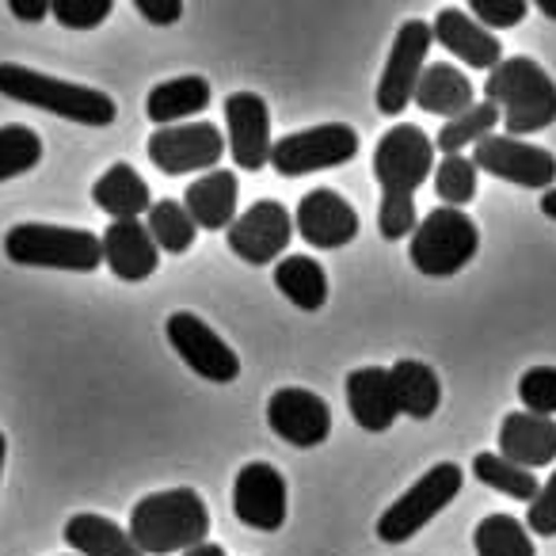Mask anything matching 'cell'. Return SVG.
I'll return each mask as SVG.
<instances>
[{
    "instance_id": "cell-38",
    "label": "cell",
    "mask_w": 556,
    "mask_h": 556,
    "mask_svg": "<svg viewBox=\"0 0 556 556\" xmlns=\"http://www.w3.org/2000/svg\"><path fill=\"white\" fill-rule=\"evenodd\" d=\"M526 522L538 538H556V469L545 484L538 488V495L530 500V510H526Z\"/></svg>"
},
{
    "instance_id": "cell-20",
    "label": "cell",
    "mask_w": 556,
    "mask_h": 556,
    "mask_svg": "<svg viewBox=\"0 0 556 556\" xmlns=\"http://www.w3.org/2000/svg\"><path fill=\"white\" fill-rule=\"evenodd\" d=\"M100 244L103 263L123 282H146L156 270V263H161V252H156L153 237H149V229L141 222H111Z\"/></svg>"
},
{
    "instance_id": "cell-33",
    "label": "cell",
    "mask_w": 556,
    "mask_h": 556,
    "mask_svg": "<svg viewBox=\"0 0 556 556\" xmlns=\"http://www.w3.org/2000/svg\"><path fill=\"white\" fill-rule=\"evenodd\" d=\"M42 161V138L31 126H0V184L31 172Z\"/></svg>"
},
{
    "instance_id": "cell-43",
    "label": "cell",
    "mask_w": 556,
    "mask_h": 556,
    "mask_svg": "<svg viewBox=\"0 0 556 556\" xmlns=\"http://www.w3.org/2000/svg\"><path fill=\"white\" fill-rule=\"evenodd\" d=\"M538 12H541V16H548V20H556V4H553V0H538Z\"/></svg>"
},
{
    "instance_id": "cell-16",
    "label": "cell",
    "mask_w": 556,
    "mask_h": 556,
    "mask_svg": "<svg viewBox=\"0 0 556 556\" xmlns=\"http://www.w3.org/2000/svg\"><path fill=\"white\" fill-rule=\"evenodd\" d=\"M294 232L313 248H343L348 240L358 237V214L340 191L332 187H317V191L302 194L294 210Z\"/></svg>"
},
{
    "instance_id": "cell-21",
    "label": "cell",
    "mask_w": 556,
    "mask_h": 556,
    "mask_svg": "<svg viewBox=\"0 0 556 556\" xmlns=\"http://www.w3.org/2000/svg\"><path fill=\"white\" fill-rule=\"evenodd\" d=\"M348 408L363 431H374V434L389 431V427L396 424V416H401L389 370H381V366L351 370L348 374Z\"/></svg>"
},
{
    "instance_id": "cell-29",
    "label": "cell",
    "mask_w": 556,
    "mask_h": 556,
    "mask_svg": "<svg viewBox=\"0 0 556 556\" xmlns=\"http://www.w3.org/2000/svg\"><path fill=\"white\" fill-rule=\"evenodd\" d=\"M146 229H149V237H153L156 252H172V255H184L187 248L194 244V237H199V225L191 222L184 202H176V199L153 202V206H149Z\"/></svg>"
},
{
    "instance_id": "cell-15",
    "label": "cell",
    "mask_w": 556,
    "mask_h": 556,
    "mask_svg": "<svg viewBox=\"0 0 556 556\" xmlns=\"http://www.w3.org/2000/svg\"><path fill=\"white\" fill-rule=\"evenodd\" d=\"M267 424L282 442L313 450L332 434V408L325 396L309 393V389H278L267 401Z\"/></svg>"
},
{
    "instance_id": "cell-5",
    "label": "cell",
    "mask_w": 556,
    "mask_h": 556,
    "mask_svg": "<svg viewBox=\"0 0 556 556\" xmlns=\"http://www.w3.org/2000/svg\"><path fill=\"white\" fill-rule=\"evenodd\" d=\"M4 255L20 267L54 270H96L103 263V244L96 232L70 225L20 222L4 232Z\"/></svg>"
},
{
    "instance_id": "cell-6",
    "label": "cell",
    "mask_w": 556,
    "mask_h": 556,
    "mask_svg": "<svg viewBox=\"0 0 556 556\" xmlns=\"http://www.w3.org/2000/svg\"><path fill=\"white\" fill-rule=\"evenodd\" d=\"M480 248V229L465 210H450V206H439L416 225L412 232V263L416 270L431 278H446V275H457L465 263L477 255Z\"/></svg>"
},
{
    "instance_id": "cell-4",
    "label": "cell",
    "mask_w": 556,
    "mask_h": 556,
    "mask_svg": "<svg viewBox=\"0 0 556 556\" xmlns=\"http://www.w3.org/2000/svg\"><path fill=\"white\" fill-rule=\"evenodd\" d=\"M0 96H9L27 108L50 111L58 118H70L80 126H111L118 118V108L108 92L73 80H58L50 73L27 70L16 62H0Z\"/></svg>"
},
{
    "instance_id": "cell-26",
    "label": "cell",
    "mask_w": 556,
    "mask_h": 556,
    "mask_svg": "<svg viewBox=\"0 0 556 556\" xmlns=\"http://www.w3.org/2000/svg\"><path fill=\"white\" fill-rule=\"evenodd\" d=\"M210 108V80L206 77H172L149 88L146 115L156 126H179V118L202 115Z\"/></svg>"
},
{
    "instance_id": "cell-31",
    "label": "cell",
    "mask_w": 556,
    "mask_h": 556,
    "mask_svg": "<svg viewBox=\"0 0 556 556\" xmlns=\"http://www.w3.org/2000/svg\"><path fill=\"white\" fill-rule=\"evenodd\" d=\"M500 126V111L492 103H472L469 111H462L457 118H446V126L439 130V153L446 156H462V149L480 146L484 138H492V130Z\"/></svg>"
},
{
    "instance_id": "cell-3",
    "label": "cell",
    "mask_w": 556,
    "mask_h": 556,
    "mask_svg": "<svg viewBox=\"0 0 556 556\" xmlns=\"http://www.w3.org/2000/svg\"><path fill=\"white\" fill-rule=\"evenodd\" d=\"M484 100L500 111L507 138L522 141L556 123V85L533 58H503L484 80Z\"/></svg>"
},
{
    "instance_id": "cell-37",
    "label": "cell",
    "mask_w": 556,
    "mask_h": 556,
    "mask_svg": "<svg viewBox=\"0 0 556 556\" xmlns=\"http://www.w3.org/2000/svg\"><path fill=\"white\" fill-rule=\"evenodd\" d=\"M526 12H530L526 0H469V20H477L484 31H492V27H500V31L518 27L526 20Z\"/></svg>"
},
{
    "instance_id": "cell-10",
    "label": "cell",
    "mask_w": 556,
    "mask_h": 556,
    "mask_svg": "<svg viewBox=\"0 0 556 556\" xmlns=\"http://www.w3.org/2000/svg\"><path fill=\"white\" fill-rule=\"evenodd\" d=\"M164 336H168L172 351L187 363V370H194L199 378L214 381V386H229V381L240 378V358L206 320H199L194 313L179 309L168 317L164 325Z\"/></svg>"
},
{
    "instance_id": "cell-22",
    "label": "cell",
    "mask_w": 556,
    "mask_h": 556,
    "mask_svg": "<svg viewBox=\"0 0 556 556\" xmlns=\"http://www.w3.org/2000/svg\"><path fill=\"white\" fill-rule=\"evenodd\" d=\"M237 199H240V179L232 172H206L202 179H194L184 194V210L191 214V222L206 232H222L237 222Z\"/></svg>"
},
{
    "instance_id": "cell-7",
    "label": "cell",
    "mask_w": 556,
    "mask_h": 556,
    "mask_svg": "<svg viewBox=\"0 0 556 556\" xmlns=\"http://www.w3.org/2000/svg\"><path fill=\"white\" fill-rule=\"evenodd\" d=\"M465 484V469L457 462H439L434 469H427L386 515L378 518V538L386 545H404L412 541L434 515L450 507L457 500Z\"/></svg>"
},
{
    "instance_id": "cell-30",
    "label": "cell",
    "mask_w": 556,
    "mask_h": 556,
    "mask_svg": "<svg viewBox=\"0 0 556 556\" xmlns=\"http://www.w3.org/2000/svg\"><path fill=\"white\" fill-rule=\"evenodd\" d=\"M477 556H538L530 541V530L515 515H488L472 530Z\"/></svg>"
},
{
    "instance_id": "cell-8",
    "label": "cell",
    "mask_w": 556,
    "mask_h": 556,
    "mask_svg": "<svg viewBox=\"0 0 556 556\" xmlns=\"http://www.w3.org/2000/svg\"><path fill=\"white\" fill-rule=\"evenodd\" d=\"M358 156V134L348 123H325L313 130H298L270 146V168L282 179L309 176V172L340 168Z\"/></svg>"
},
{
    "instance_id": "cell-41",
    "label": "cell",
    "mask_w": 556,
    "mask_h": 556,
    "mask_svg": "<svg viewBox=\"0 0 556 556\" xmlns=\"http://www.w3.org/2000/svg\"><path fill=\"white\" fill-rule=\"evenodd\" d=\"M184 556H225V548H222V545H214V541H202V545L187 548Z\"/></svg>"
},
{
    "instance_id": "cell-17",
    "label": "cell",
    "mask_w": 556,
    "mask_h": 556,
    "mask_svg": "<svg viewBox=\"0 0 556 556\" xmlns=\"http://www.w3.org/2000/svg\"><path fill=\"white\" fill-rule=\"evenodd\" d=\"M225 134H229V153L240 172H260L270 161V111L263 96L232 92L225 100Z\"/></svg>"
},
{
    "instance_id": "cell-36",
    "label": "cell",
    "mask_w": 556,
    "mask_h": 556,
    "mask_svg": "<svg viewBox=\"0 0 556 556\" xmlns=\"http://www.w3.org/2000/svg\"><path fill=\"white\" fill-rule=\"evenodd\" d=\"M111 12H115L111 0H54V4H50V16L62 27H70V31H92Z\"/></svg>"
},
{
    "instance_id": "cell-34",
    "label": "cell",
    "mask_w": 556,
    "mask_h": 556,
    "mask_svg": "<svg viewBox=\"0 0 556 556\" xmlns=\"http://www.w3.org/2000/svg\"><path fill=\"white\" fill-rule=\"evenodd\" d=\"M431 176H434V191H439L442 206L457 210L477 199V168H472L469 156H442Z\"/></svg>"
},
{
    "instance_id": "cell-28",
    "label": "cell",
    "mask_w": 556,
    "mask_h": 556,
    "mask_svg": "<svg viewBox=\"0 0 556 556\" xmlns=\"http://www.w3.org/2000/svg\"><path fill=\"white\" fill-rule=\"evenodd\" d=\"M275 287L305 313H317L328 302V275L313 255H282L275 263Z\"/></svg>"
},
{
    "instance_id": "cell-32",
    "label": "cell",
    "mask_w": 556,
    "mask_h": 556,
    "mask_svg": "<svg viewBox=\"0 0 556 556\" xmlns=\"http://www.w3.org/2000/svg\"><path fill=\"white\" fill-rule=\"evenodd\" d=\"M472 477H477L480 484L495 488V492L510 495V500H518V503H530L541 488L538 480H533V472L518 469L515 462H507V457H500V454H477L472 457Z\"/></svg>"
},
{
    "instance_id": "cell-23",
    "label": "cell",
    "mask_w": 556,
    "mask_h": 556,
    "mask_svg": "<svg viewBox=\"0 0 556 556\" xmlns=\"http://www.w3.org/2000/svg\"><path fill=\"white\" fill-rule=\"evenodd\" d=\"M92 202L115 222H138L153 206V194H149V184L138 176L134 164L118 161L92 184Z\"/></svg>"
},
{
    "instance_id": "cell-39",
    "label": "cell",
    "mask_w": 556,
    "mask_h": 556,
    "mask_svg": "<svg viewBox=\"0 0 556 556\" xmlns=\"http://www.w3.org/2000/svg\"><path fill=\"white\" fill-rule=\"evenodd\" d=\"M138 16H146L153 27H172L184 16V0H134Z\"/></svg>"
},
{
    "instance_id": "cell-19",
    "label": "cell",
    "mask_w": 556,
    "mask_h": 556,
    "mask_svg": "<svg viewBox=\"0 0 556 556\" xmlns=\"http://www.w3.org/2000/svg\"><path fill=\"white\" fill-rule=\"evenodd\" d=\"M500 457L515 462L518 469L533 472L556 462V419L510 412L500 424Z\"/></svg>"
},
{
    "instance_id": "cell-24",
    "label": "cell",
    "mask_w": 556,
    "mask_h": 556,
    "mask_svg": "<svg viewBox=\"0 0 556 556\" xmlns=\"http://www.w3.org/2000/svg\"><path fill=\"white\" fill-rule=\"evenodd\" d=\"M472 92H477V88L469 85V77H465L457 65L434 62L424 70V77H419L416 96H412V100H416L419 111H427V115L457 118L462 111H469L472 103H477L472 100Z\"/></svg>"
},
{
    "instance_id": "cell-35",
    "label": "cell",
    "mask_w": 556,
    "mask_h": 556,
    "mask_svg": "<svg viewBox=\"0 0 556 556\" xmlns=\"http://www.w3.org/2000/svg\"><path fill=\"white\" fill-rule=\"evenodd\" d=\"M518 396H522L530 416H556V366H533L518 378Z\"/></svg>"
},
{
    "instance_id": "cell-44",
    "label": "cell",
    "mask_w": 556,
    "mask_h": 556,
    "mask_svg": "<svg viewBox=\"0 0 556 556\" xmlns=\"http://www.w3.org/2000/svg\"><path fill=\"white\" fill-rule=\"evenodd\" d=\"M4 454H9V439L0 434V477H4Z\"/></svg>"
},
{
    "instance_id": "cell-2",
    "label": "cell",
    "mask_w": 556,
    "mask_h": 556,
    "mask_svg": "<svg viewBox=\"0 0 556 556\" xmlns=\"http://www.w3.org/2000/svg\"><path fill=\"white\" fill-rule=\"evenodd\" d=\"M130 541L141 556L187 553L202 545L210 533V510L194 488H168L134 503L130 510Z\"/></svg>"
},
{
    "instance_id": "cell-27",
    "label": "cell",
    "mask_w": 556,
    "mask_h": 556,
    "mask_svg": "<svg viewBox=\"0 0 556 556\" xmlns=\"http://www.w3.org/2000/svg\"><path fill=\"white\" fill-rule=\"evenodd\" d=\"M65 545L77 548V556H141L123 526L103 515H92V510L73 515L65 522Z\"/></svg>"
},
{
    "instance_id": "cell-9",
    "label": "cell",
    "mask_w": 556,
    "mask_h": 556,
    "mask_svg": "<svg viewBox=\"0 0 556 556\" xmlns=\"http://www.w3.org/2000/svg\"><path fill=\"white\" fill-rule=\"evenodd\" d=\"M225 240H229L232 255L252 267H267V263H278L287 255V244L294 240V217L282 202L275 199H260L237 214V222L225 229Z\"/></svg>"
},
{
    "instance_id": "cell-42",
    "label": "cell",
    "mask_w": 556,
    "mask_h": 556,
    "mask_svg": "<svg viewBox=\"0 0 556 556\" xmlns=\"http://www.w3.org/2000/svg\"><path fill=\"white\" fill-rule=\"evenodd\" d=\"M541 214L553 217V222H556V187H548V191L541 194Z\"/></svg>"
},
{
    "instance_id": "cell-13",
    "label": "cell",
    "mask_w": 556,
    "mask_h": 556,
    "mask_svg": "<svg viewBox=\"0 0 556 556\" xmlns=\"http://www.w3.org/2000/svg\"><path fill=\"white\" fill-rule=\"evenodd\" d=\"M472 168L488 172L495 179H507L515 187H530V191H548L556 179V156L530 141L507 138V134H492L480 146H472Z\"/></svg>"
},
{
    "instance_id": "cell-40",
    "label": "cell",
    "mask_w": 556,
    "mask_h": 556,
    "mask_svg": "<svg viewBox=\"0 0 556 556\" xmlns=\"http://www.w3.org/2000/svg\"><path fill=\"white\" fill-rule=\"evenodd\" d=\"M9 12L16 20H27V24H39V20L50 16V4L47 0H12Z\"/></svg>"
},
{
    "instance_id": "cell-18",
    "label": "cell",
    "mask_w": 556,
    "mask_h": 556,
    "mask_svg": "<svg viewBox=\"0 0 556 556\" xmlns=\"http://www.w3.org/2000/svg\"><path fill=\"white\" fill-rule=\"evenodd\" d=\"M431 42H439L442 50H450L454 58H462L469 70H488L492 73L495 65L503 62V50H500V35L484 31L477 20H469L465 9H442L431 24Z\"/></svg>"
},
{
    "instance_id": "cell-25",
    "label": "cell",
    "mask_w": 556,
    "mask_h": 556,
    "mask_svg": "<svg viewBox=\"0 0 556 556\" xmlns=\"http://www.w3.org/2000/svg\"><path fill=\"white\" fill-rule=\"evenodd\" d=\"M389 381H393L396 408L408 419H431L442 404V386L439 374L419 358H401L389 366Z\"/></svg>"
},
{
    "instance_id": "cell-12",
    "label": "cell",
    "mask_w": 556,
    "mask_h": 556,
    "mask_svg": "<svg viewBox=\"0 0 556 556\" xmlns=\"http://www.w3.org/2000/svg\"><path fill=\"white\" fill-rule=\"evenodd\" d=\"M427 50H431V24L424 20H408L396 31L393 47H389L386 70L378 80V111L381 115H401L408 100L416 96V85L427 70Z\"/></svg>"
},
{
    "instance_id": "cell-14",
    "label": "cell",
    "mask_w": 556,
    "mask_h": 556,
    "mask_svg": "<svg viewBox=\"0 0 556 556\" xmlns=\"http://www.w3.org/2000/svg\"><path fill=\"white\" fill-rule=\"evenodd\" d=\"M232 515L252 530H282V522H287V477L270 462H248L232 480Z\"/></svg>"
},
{
    "instance_id": "cell-11",
    "label": "cell",
    "mask_w": 556,
    "mask_h": 556,
    "mask_svg": "<svg viewBox=\"0 0 556 556\" xmlns=\"http://www.w3.org/2000/svg\"><path fill=\"white\" fill-rule=\"evenodd\" d=\"M146 149L164 176H187V172H214L225 153V138L214 123H179L156 126Z\"/></svg>"
},
{
    "instance_id": "cell-1",
    "label": "cell",
    "mask_w": 556,
    "mask_h": 556,
    "mask_svg": "<svg viewBox=\"0 0 556 556\" xmlns=\"http://www.w3.org/2000/svg\"><path fill=\"white\" fill-rule=\"evenodd\" d=\"M434 172V141L424 126L396 123L389 134H381L374 149V179L381 187L378 229L386 240H404L416 232V191Z\"/></svg>"
}]
</instances>
